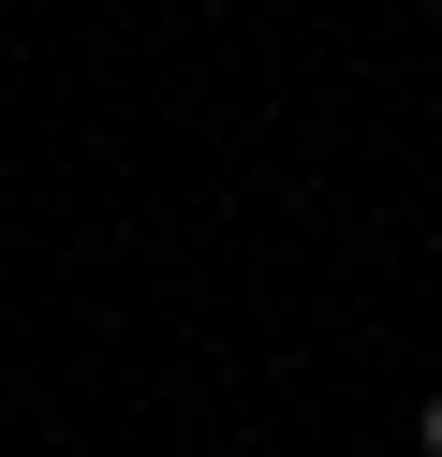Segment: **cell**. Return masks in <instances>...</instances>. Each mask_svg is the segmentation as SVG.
Segmentation results:
<instances>
[{"mask_svg":"<svg viewBox=\"0 0 442 457\" xmlns=\"http://www.w3.org/2000/svg\"><path fill=\"white\" fill-rule=\"evenodd\" d=\"M428 457H442V398H428Z\"/></svg>","mask_w":442,"mask_h":457,"instance_id":"1","label":"cell"}]
</instances>
